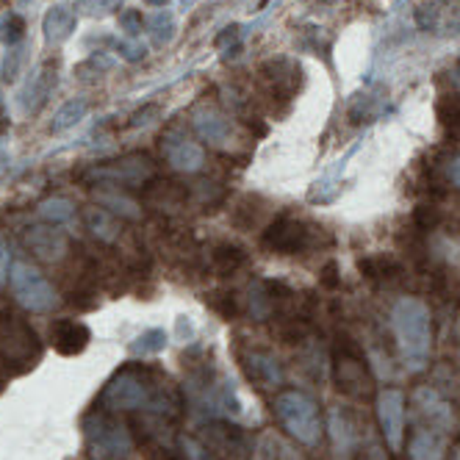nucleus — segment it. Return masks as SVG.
Instances as JSON below:
<instances>
[{
	"instance_id": "nucleus-1",
	"label": "nucleus",
	"mask_w": 460,
	"mask_h": 460,
	"mask_svg": "<svg viewBox=\"0 0 460 460\" xmlns=\"http://www.w3.org/2000/svg\"><path fill=\"white\" fill-rule=\"evenodd\" d=\"M101 402L106 411H150L158 416H178L181 400L175 388L147 367H125L103 388Z\"/></svg>"
},
{
	"instance_id": "nucleus-2",
	"label": "nucleus",
	"mask_w": 460,
	"mask_h": 460,
	"mask_svg": "<svg viewBox=\"0 0 460 460\" xmlns=\"http://www.w3.org/2000/svg\"><path fill=\"white\" fill-rule=\"evenodd\" d=\"M391 331L408 372H421L433 352V316L421 300L402 297L391 311Z\"/></svg>"
},
{
	"instance_id": "nucleus-3",
	"label": "nucleus",
	"mask_w": 460,
	"mask_h": 460,
	"mask_svg": "<svg viewBox=\"0 0 460 460\" xmlns=\"http://www.w3.org/2000/svg\"><path fill=\"white\" fill-rule=\"evenodd\" d=\"M272 411H275L283 430L297 444L316 447L322 441L324 424H322L319 405H316V400L311 397V394L297 391V388H286L275 397Z\"/></svg>"
},
{
	"instance_id": "nucleus-4",
	"label": "nucleus",
	"mask_w": 460,
	"mask_h": 460,
	"mask_svg": "<svg viewBox=\"0 0 460 460\" xmlns=\"http://www.w3.org/2000/svg\"><path fill=\"white\" fill-rule=\"evenodd\" d=\"M84 441L92 460H125L134 452L128 427L111 416V411H92L84 416Z\"/></svg>"
},
{
	"instance_id": "nucleus-5",
	"label": "nucleus",
	"mask_w": 460,
	"mask_h": 460,
	"mask_svg": "<svg viewBox=\"0 0 460 460\" xmlns=\"http://www.w3.org/2000/svg\"><path fill=\"white\" fill-rule=\"evenodd\" d=\"M9 286L14 300L31 311V314H50L58 305V294L53 288V283L25 261H17L9 270Z\"/></svg>"
},
{
	"instance_id": "nucleus-6",
	"label": "nucleus",
	"mask_w": 460,
	"mask_h": 460,
	"mask_svg": "<svg viewBox=\"0 0 460 460\" xmlns=\"http://www.w3.org/2000/svg\"><path fill=\"white\" fill-rule=\"evenodd\" d=\"M89 178L103 181L111 186H145L155 178V164L147 153H130L117 161H106L94 167Z\"/></svg>"
},
{
	"instance_id": "nucleus-7",
	"label": "nucleus",
	"mask_w": 460,
	"mask_h": 460,
	"mask_svg": "<svg viewBox=\"0 0 460 460\" xmlns=\"http://www.w3.org/2000/svg\"><path fill=\"white\" fill-rule=\"evenodd\" d=\"M161 153L178 172H200L206 167V150L197 145L181 125H172L161 134Z\"/></svg>"
},
{
	"instance_id": "nucleus-8",
	"label": "nucleus",
	"mask_w": 460,
	"mask_h": 460,
	"mask_svg": "<svg viewBox=\"0 0 460 460\" xmlns=\"http://www.w3.org/2000/svg\"><path fill=\"white\" fill-rule=\"evenodd\" d=\"M377 424L380 433L388 444L391 452L402 449V438H405V394L400 388H383L377 394Z\"/></svg>"
},
{
	"instance_id": "nucleus-9",
	"label": "nucleus",
	"mask_w": 460,
	"mask_h": 460,
	"mask_svg": "<svg viewBox=\"0 0 460 460\" xmlns=\"http://www.w3.org/2000/svg\"><path fill=\"white\" fill-rule=\"evenodd\" d=\"M333 375H336L339 391H344L347 397L367 400L369 394L375 391V383H372V375H369L367 364L349 347L336 352V358H333Z\"/></svg>"
},
{
	"instance_id": "nucleus-10",
	"label": "nucleus",
	"mask_w": 460,
	"mask_h": 460,
	"mask_svg": "<svg viewBox=\"0 0 460 460\" xmlns=\"http://www.w3.org/2000/svg\"><path fill=\"white\" fill-rule=\"evenodd\" d=\"M267 250L280 252V255H297L311 244V230L294 217H278L275 222L267 225L264 236H261Z\"/></svg>"
},
{
	"instance_id": "nucleus-11",
	"label": "nucleus",
	"mask_w": 460,
	"mask_h": 460,
	"mask_svg": "<svg viewBox=\"0 0 460 460\" xmlns=\"http://www.w3.org/2000/svg\"><path fill=\"white\" fill-rule=\"evenodd\" d=\"M25 244L31 247L40 261H48V264H58V261L67 255L70 242L64 236V230H58L56 225H34L28 227L25 234Z\"/></svg>"
},
{
	"instance_id": "nucleus-12",
	"label": "nucleus",
	"mask_w": 460,
	"mask_h": 460,
	"mask_svg": "<svg viewBox=\"0 0 460 460\" xmlns=\"http://www.w3.org/2000/svg\"><path fill=\"white\" fill-rule=\"evenodd\" d=\"M242 367H244L247 380L255 383L258 388H275L283 383L280 360L267 349H247L242 355Z\"/></svg>"
},
{
	"instance_id": "nucleus-13",
	"label": "nucleus",
	"mask_w": 460,
	"mask_h": 460,
	"mask_svg": "<svg viewBox=\"0 0 460 460\" xmlns=\"http://www.w3.org/2000/svg\"><path fill=\"white\" fill-rule=\"evenodd\" d=\"M413 405L419 408V413L430 421L433 430L438 433H447L455 427V413H452V405L441 397V394L430 385H421L413 391Z\"/></svg>"
},
{
	"instance_id": "nucleus-14",
	"label": "nucleus",
	"mask_w": 460,
	"mask_h": 460,
	"mask_svg": "<svg viewBox=\"0 0 460 460\" xmlns=\"http://www.w3.org/2000/svg\"><path fill=\"white\" fill-rule=\"evenodd\" d=\"M0 352H4L6 360H31L37 358L40 347H37V336L34 331H28L20 322H6L0 327Z\"/></svg>"
},
{
	"instance_id": "nucleus-15",
	"label": "nucleus",
	"mask_w": 460,
	"mask_h": 460,
	"mask_svg": "<svg viewBox=\"0 0 460 460\" xmlns=\"http://www.w3.org/2000/svg\"><path fill=\"white\" fill-rule=\"evenodd\" d=\"M89 327L78 319H56L50 324V344L61 355H81L89 347Z\"/></svg>"
},
{
	"instance_id": "nucleus-16",
	"label": "nucleus",
	"mask_w": 460,
	"mask_h": 460,
	"mask_svg": "<svg viewBox=\"0 0 460 460\" xmlns=\"http://www.w3.org/2000/svg\"><path fill=\"white\" fill-rule=\"evenodd\" d=\"M191 122L197 128V134H200L214 147H227L230 139H234V128H230V119L222 111H217L214 106H200L191 114Z\"/></svg>"
},
{
	"instance_id": "nucleus-17",
	"label": "nucleus",
	"mask_w": 460,
	"mask_h": 460,
	"mask_svg": "<svg viewBox=\"0 0 460 460\" xmlns=\"http://www.w3.org/2000/svg\"><path fill=\"white\" fill-rule=\"evenodd\" d=\"M53 86H56V64L45 61L42 67L31 75L28 86L22 89V109L28 114H40L42 106L48 103V97L53 94Z\"/></svg>"
},
{
	"instance_id": "nucleus-18",
	"label": "nucleus",
	"mask_w": 460,
	"mask_h": 460,
	"mask_svg": "<svg viewBox=\"0 0 460 460\" xmlns=\"http://www.w3.org/2000/svg\"><path fill=\"white\" fill-rule=\"evenodd\" d=\"M261 78L270 86L272 94H283V97H291L294 89L300 86V67L288 58H278V61H267L264 67H261Z\"/></svg>"
},
{
	"instance_id": "nucleus-19",
	"label": "nucleus",
	"mask_w": 460,
	"mask_h": 460,
	"mask_svg": "<svg viewBox=\"0 0 460 460\" xmlns=\"http://www.w3.org/2000/svg\"><path fill=\"white\" fill-rule=\"evenodd\" d=\"M447 438L433 427H419L408 441V460H444Z\"/></svg>"
},
{
	"instance_id": "nucleus-20",
	"label": "nucleus",
	"mask_w": 460,
	"mask_h": 460,
	"mask_svg": "<svg viewBox=\"0 0 460 460\" xmlns=\"http://www.w3.org/2000/svg\"><path fill=\"white\" fill-rule=\"evenodd\" d=\"M75 25H78V17H75V12H73L70 6H64V4L53 6V9L45 14V20H42L45 42L53 45V48L61 45V42H67V40L73 37Z\"/></svg>"
},
{
	"instance_id": "nucleus-21",
	"label": "nucleus",
	"mask_w": 460,
	"mask_h": 460,
	"mask_svg": "<svg viewBox=\"0 0 460 460\" xmlns=\"http://www.w3.org/2000/svg\"><path fill=\"white\" fill-rule=\"evenodd\" d=\"M331 436H333V449L339 457H349L355 452V444H358L355 424L341 408L331 411Z\"/></svg>"
},
{
	"instance_id": "nucleus-22",
	"label": "nucleus",
	"mask_w": 460,
	"mask_h": 460,
	"mask_svg": "<svg viewBox=\"0 0 460 460\" xmlns=\"http://www.w3.org/2000/svg\"><path fill=\"white\" fill-rule=\"evenodd\" d=\"M358 270L364 272V278L369 280H394L402 275V264L394 258L385 255H369V258H360L358 261Z\"/></svg>"
},
{
	"instance_id": "nucleus-23",
	"label": "nucleus",
	"mask_w": 460,
	"mask_h": 460,
	"mask_svg": "<svg viewBox=\"0 0 460 460\" xmlns=\"http://www.w3.org/2000/svg\"><path fill=\"white\" fill-rule=\"evenodd\" d=\"M84 222H86V227L101 242H114L119 236V222L106 208H86L84 211Z\"/></svg>"
},
{
	"instance_id": "nucleus-24",
	"label": "nucleus",
	"mask_w": 460,
	"mask_h": 460,
	"mask_svg": "<svg viewBox=\"0 0 460 460\" xmlns=\"http://www.w3.org/2000/svg\"><path fill=\"white\" fill-rule=\"evenodd\" d=\"M244 261H247V255H244V250L242 247H236V244H217L214 250H211V267H214V272H219V275H234L236 270H242L244 267Z\"/></svg>"
},
{
	"instance_id": "nucleus-25",
	"label": "nucleus",
	"mask_w": 460,
	"mask_h": 460,
	"mask_svg": "<svg viewBox=\"0 0 460 460\" xmlns=\"http://www.w3.org/2000/svg\"><path fill=\"white\" fill-rule=\"evenodd\" d=\"M86 111H89V101H86V97H73V101H67V103H64L56 111L50 130H53V134H64V130L75 128L86 117Z\"/></svg>"
},
{
	"instance_id": "nucleus-26",
	"label": "nucleus",
	"mask_w": 460,
	"mask_h": 460,
	"mask_svg": "<svg viewBox=\"0 0 460 460\" xmlns=\"http://www.w3.org/2000/svg\"><path fill=\"white\" fill-rule=\"evenodd\" d=\"M97 197V203H101L106 211H111V214H119V217H128V219H137L142 211H139V206L134 203V200H128V197H122V194H117V191H97L94 194Z\"/></svg>"
},
{
	"instance_id": "nucleus-27",
	"label": "nucleus",
	"mask_w": 460,
	"mask_h": 460,
	"mask_svg": "<svg viewBox=\"0 0 460 460\" xmlns=\"http://www.w3.org/2000/svg\"><path fill=\"white\" fill-rule=\"evenodd\" d=\"M211 438H217L227 452H242L244 449V436L239 427H230V424H211L208 427Z\"/></svg>"
},
{
	"instance_id": "nucleus-28",
	"label": "nucleus",
	"mask_w": 460,
	"mask_h": 460,
	"mask_svg": "<svg viewBox=\"0 0 460 460\" xmlns=\"http://www.w3.org/2000/svg\"><path fill=\"white\" fill-rule=\"evenodd\" d=\"M438 119L447 128V134L460 142V101L444 97V101L438 103Z\"/></svg>"
},
{
	"instance_id": "nucleus-29",
	"label": "nucleus",
	"mask_w": 460,
	"mask_h": 460,
	"mask_svg": "<svg viewBox=\"0 0 460 460\" xmlns=\"http://www.w3.org/2000/svg\"><path fill=\"white\" fill-rule=\"evenodd\" d=\"M40 214L50 222H67V219H73L75 206L67 200V197H50V200H45L40 206Z\"/></svg>"
},
{
	"instance_id": "nucleus-30",
	"label": "nucleus",
	"mask_w": 460,
	"mask_h": 460,
	"mask_svg": "<svg viewBox=\"0 0 460 460\" xmlns=\"http://www.w3.org/2000/svg\"><path fill=\"white\" fill-rule=\"evenodd\" d=\"M178 447H181V457L183 460H219L211 447H206L203 441H197L194 436H181L178 438Z\"/></svg>"
},
{
	"instance_id": "nucleus-31",
	"label": "nucleus",
	"mask_w": 460,
	"mask_h": 460,
	"mask_svg": "<svg viewBox=\"0 0 460 460\" xmlns=\"http://www.w3.org/2000/svg\"><path fill=\"white\" fill-rule=\"evenodd\" d=\"M164 347H167V333H164V331H147L134 341V347H130V349H134L137 355H153V352H161Z\"/></svg>"
},
{
	"instance_id": "nucleus-32",
	"label": "nucleus",
	"mask_w": 460,
	"mask_h": 460,
	"mask_svg": "<svg viewBox=\"0 0 460 460\" xmlns=\"http://www.w3.org/2000/svg\"><path fill=\"white\" fill-rule=\"evenodd\" d=\"M78 9L86 17H109L122 9V0H78Z\"/></svg>"
},
{
	"instance_id": "nucleus-33",
	"label": "nucleus",
	"mask_w": 460,
	"mask_h": 460,
	"mask_svg": "<svg viewBox=\"0 0 460 460\" xmlns=\"http://www.w3.org/2000/svg\"><path fill=\"white\" fill-rule=\"evenodd\" d=\"M22 31H25V20L20 14H9L0 22V40H4V45L14 48L22 40Z\"/></svg>"
},
{
	"instance_id": "nucleus-34",
	"label": "nucleus",
	"mask_w": 460,
	"mask_h": 460,
	"mask_svg": "<svg viewBox=\"0 0 460 460\" xmlns=\"http://www.w3.org/2000/svg\"><path fill=\"white\" fill-rule=\"evenodd\" d=\"M150 28H153V37L158 45H167L172 40V31H175V20L172 14H155L150 20Z\"/></svg>"
},
{
	"instance_id": "nucleus-35",
	"label": "nucleus",
	"mask_w": 460,
	"mask_h": 460,
	"mask_svg": "<svg viewBox=\"0 0 460 460\" xmlns=\"http://www.w3.org/2000/svg\"><path fill=\"white\" fill-rule=\"evenodd\" d=\"M22 61H25V50L22 48H9V56H6V64H4V81L12 84L17 75H20V67H22Z\"/></svg>"
},
{
	"instance_id": "nucleus-36",
	"label": "nucleus",
	"mask_w": 460,
	"mask_h": 460,
	"mask_svg": "<svg viewBox=\"0 0 460 460\" xmlns=\"http://www.w3.org/2000/svg\"><path fill=\"white\" fill-rule=\"evenodd\" d=\"M117 50L125 61H139L145 58V45H139L137 40H119L117 42Z\"/></svg>"
},
{
	"instance_id": "nucleus-37",
	"label": "nucleus",
	"mask_w": 460,
	"mask_h": 460,
	"mask_svg": "<svg viewBox=\"0 0 460 460\" xmlns=\"http://www.w3.org/2000/svg\"><path fill=\"white\" fill-rule=\"evenodd\" d=\"M119 25H122L125 34H128L130 40H134V37L139 34V31H142V14H139V12H122V14H119Z\"/></svg>"
},
{
	"instance_id": "nucleus-38",
	"label": "nucleus",
	"mask_w": 460,
	"mask_h": 460,
	"mask_svg": "<svg viewBox=\"0 0 460 460\" xmlns=\"http://www.w3.org/2000/svg\"><path fill=\"white\" fill-rule=\"evenodd\" d=\"M436 222H438V211H436V208H427V206L416 208V225H419L421 230L436 227Z\"/></svg>"
},
{
	"instance_id": "nucleus-39",
	"label": "nucleus",
	"mask_w": 460,
	"mask_h": 460,
	"mask_svg": "<svg viewBox=\"0 0 460 460\" xmlns=\"http://www.w3.org/2000/svg\"><path fill=\"white\" fill-rule=\"evenodd\" d=\"M9 247H6V242L0 239V283L4 280H9Z\"/></svg>"
},
{
	"instance_id": "nucleus-40",
	"label": "nucleus",
	"mask_w": 460,
	"mask_h": 460,
	"mask_svg": "<svg viewBox=\"0 0 460 460\" xmlns=\"http://www.w3.org/2000/svg\"><path fill=\"white\" fill-rule=\"evenodd\" d=\"M322 283H324L327 288H336V286H339V280H336V264H333V261L324 267V278H322Z\"/></svg>"
},
{
	"instance_id": "nucleus-41",
	"label": "nucleus",
	"mask_w": 460,
	"mask_h": 460,
	"mask_svg": "<svg viewBox=\"0 0 460 460\" xmlns=\"http://www.w3.org/2000/svg\"><path fill=\"white\" fill-rule=\"evenodd\" d=\"M449 178H452V183L460 189V155H455L452 164H449Z\"/></svg>"
},
{
	"instance_id": "nucleus-42",
	"label": "nucleus",
	"mask_w": 460,
	"mask_h": 460,
	"mask_svg": "<svg viewBox=\"0 0 460 460\" xmlns=\"http://www.w3.org/2000/svg\"><path fill=\"white\" fill-rule=\"evenodd\" d=\"M367 460H388V457H385V452H383V447H377V444H372V447H369V452H367Z\"/></svg>"
},
{
	"instance_id": "nucleus-43",
	"label": "nucleus",
	"mask_w": 460,
	"mask_h": 460,
	"mask_svg": "<svg viewBox=\"0 0 460 460\" xmlns=\"http://www.w3.org/2000/svg\"><path fill=\"white\" fill-rule=\"evenodd\" d=\"M145 4H147V6H167L170 0H145Z\"/></svg>"
},
{
	"instance_id": "nucleus-44",
	"label": "nucleus",
	"mask_w": 460,
	"mask_h": 460,
	"mask_svg": "<svg viewBox=\"0 0 460 460\" xmlns=\"http://www.w3.org/2000/svg\"><path fill=\"white\" fill-rule=\"evenodd\" d=\"M452 81H455V86H457V92H460V67L452 73Z\"/></svg>"
},
{
	"instance_id": "nucleus-45",
	"label": "nucleus",
	"mask_w": 460,
	"mask_h": 460,
	"mask_svg": "<svg viewBox=\"0 0 460 460\" xmlns=\"http://www.w3.org/2000/svg\"><path fill=\"white\" fill-rule=\"evenodd\" d=\"M452 460H460V444L455 447V452H452Z\"/></svg>"
},
{
	"instance_id": "nucleus-46",
	"label": "nucleus",
	"mask_w": 460,
	"mask_h": 460,
	"mask_svg": "<svg viewBox=\"0 0 460 460\" xmlns=\"http://www.w3.org/2000/svg\"><path fill=\"white\" fill-rule=\"evenodd\" d=\"M186 4H194V0H186Z\"/></svg>"
},
{
	"instance_id": "nucleus-47",
	"label": "nucleus",
	"mask_w": 460,
	"mask_h": 460,
	"mask_svg": "<svg viewBox=\"0 0 460 460\" xmlns=\"http://www.w3.org/2000/svg\"><path fill=\"white\" fill-rule=\"evenodd\" d=\"M0 4H6V0H0Z\"/></svg>"
}]
</instances>
